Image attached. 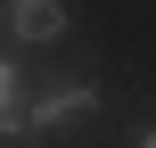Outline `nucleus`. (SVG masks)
Listing matches in <instances>:
<instances>
[{
  "mask_svg": "<svg viewBox=\"0 0 156 148\" xmlns=\"http://www.w3.org/2000/svg\"><path fill=\"white\" fill-rule=\"evenodd\" d=\"M99 107V82H58V91H41V99H25V140H41V132H66V124H82Z\"/></svg>",
  "mask_w": 156,
  "mask_h": 148,
  "instance_id": "f257e3e1",
  "label": "nucleus"
},
{
  "mask_svg": "<svg viewBox=\"0 0 156 148\" xmlns=\"http://www.w3.org/2000/svg\"><path fill=\"white\" fill-rule=\"evenodd\" d=\"M8 33H16L25 49L58 41V33H66V0H8Z\"/></svg>",
  "mask_w": 156,
  "mask_h": 148,
  "instance_id": "f03ea898",
  "label": "nucleus"
},
{
  "mask_svg": "<svg viewBox=\"0 0 156 148\" xmlns=\"http://www.w3.org/2000/svg\"><path fill=\"white\" fill-rule=\"evenodd\" d=\"M0 140H25V82L8 58H0Z\"/></svg>",
  "mask_w": 156,
  "mask_h": 148,
  "instance_id": "7ed1b4c3",
  "label": "nucleus"
}]
</instances>
